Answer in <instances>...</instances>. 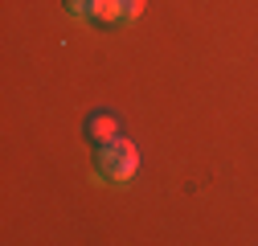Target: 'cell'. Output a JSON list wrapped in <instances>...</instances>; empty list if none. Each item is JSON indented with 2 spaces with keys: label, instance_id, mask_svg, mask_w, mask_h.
Wrapping results in <instances>:
<instances>
[{
  "label": "cell",
  "instance_id": "2",
  "mask_svg": "<svg viewBox=\"0 0 258 246\" xmlns=\"http://www.w3.org/2000/svg\"><path fill=\"white\" fill-rule=\"evenodd\" d=\"M123 136V123H119V115H111V111H90L86 119H82V140L90 144V148H103V144H111V140H119Z\"/></svg>",
  "mask_w": 258,
  "mask_h": 246
},
{
  "label": "cell",
  "instance_id": "3",
  "mask_svg": "<svg viewBox=\"0 0 258 246\" xmlns=\"http://www.w3.org/2000/svg\"><path fill=\"white\" fill-rule=\"evenodd\" d=\"M61 5L74 21H94V13H99V0H61Z\"/></svg>",
  "mask_w": 258,
  "mask_h": 246
},
{
  "label": "cell",
  "instance_id": "4",
  "mask_svg": "<svg viewBox=\"0 0 258 246\" xmlns=\"http://www.w3.org/2000/svg\"><path fill=\"white\" fill-rule=\"evenodd\" d=\"M144 13V0H119V25H132Z\"/></svg>",
  "mask_w": 258,
  "mask_h": 246
},
{
  "label": "cell",
  "instance_id": "5",
  "mask_svg": "<svg viewBox=\"0 0 258 246\" xmlns=\"http://www.w3.org/2000/svg\"><path fill=\"white\" fill-rule=\"evenodd\" d=\"M94 21H103V25H119V0H99V13H94Z\"/></svg>",
  "mask_w": 258,
  "mask_h": 246
},
{
  "label": "cell",
  "instance_id": "1",
  "mask_svg": "<svg viewBox=\"0 0 258 246\" xmlns=\"http://www.w3.org/2000/svg\"><path fill=\"white\" fill-rule=\"evenodd\" d=\"M94 164H99V172L111 184H127L140 172V152H136V144L127 136H119V140H111L103 148H94Z\"/></svg>",
  "mask_w": 258,
  "mask_h": 246
}]
</instances>
